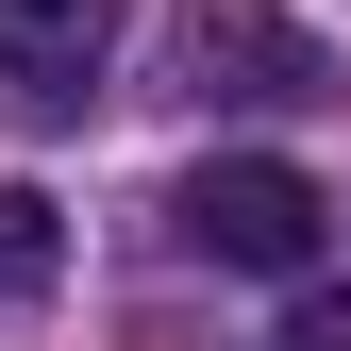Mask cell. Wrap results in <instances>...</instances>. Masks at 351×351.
<instances>
[{"label":"cell","instance_id":"6da1fadb","mask_svg":"<svg viewBox=\"0 0 351 351\" xmlns=\"http://www.w3.org/2000/svg\"><path fill=\"white\" fill-rule=\"evenodd\" d=\"M184 251H217V268H318V234H335V201L301 184L285 151H217V167H184Z\"/></svg>","mask_w":351,"mask_h":351},{"label":"cell","instance_id":"7a4b0ae2","mask_svg":"<svg viewBox=\"0 0 351 351\" xmlns=\"http://www.w3.org/2000/svg\"><path fill=\"white\" fill-rule=\"evenodd\" d=\"M167 67H184L201 101H251V117L335 101V51H318L301 17H268V0H184V17H167Z\"/></svg>","mask_w":351,"mask_h":351},{"label":"cell","instance_id":"3957f363","mask_svg":"<svg viewBox=\"0 0 351 351\" xmlns=\"http://www.w3.org/2000/svg\"><path fill=\"white\" fill-rule=\"evenodd\" d=\"M117 34H134V0H0V84H34V101H84Z\"/></svg>","mask_w":351,"mask_h":351},{"label":"cell","instance_id":"277c9868","mask_svg":"<svg viewBox=\"0 0 351 351\" xmlns=\"http://www.w3.org/2000/svg\"><path fill=\"white\" fill-rule=\"evenodd\" d=\"M67 268V234H51V184H0V301H34Z\"/></svg>","mask_w":351,"mask_h":351},{"label":"cell","instance_id":"5b68a950","mask_svg":"<svg viewBox=\"0 0 351 351\" xmlns=\"http://www.w3.org/2000/svg\"><path fill=\"white\" fill-rule=\"evenodd\" d=\"M285 351H351V285H301V318H285Z\"/></svg>","mask_w":351,"mask_h":351}]
</instances>
